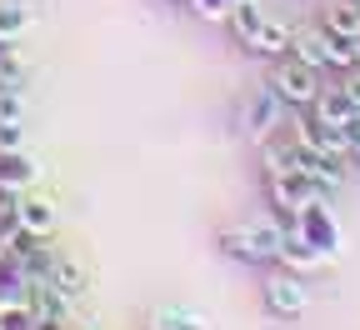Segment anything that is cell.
<instances>
[{"mask_svg":"<svg viewBox=\"0 0 360 330\" xmlns=\"http://www.w3.org/2000/svg\"><path fill=\"white\" fill-rule=\"evenodd\" d=\"M355 61H360V40H355Z\"/></svg>","mask_w":360,"mask_h":330,"instance_id":"cell-25","label":"cell"},{"mask_svg":"<svg viewBox=\"0 0 360 330\" xmlns=\"http://www.w3.org/2000/svg\"><path fill=\"white\" fill-rule=\"evenodd\" d=\"M35 180H40L35 156H25V151H6V156H0V185H11V191L20 196L25 185H35Z\"/></svg>","mask_w":360,"mask_h":330,"instance_id":"cell-12","label":"cell"},{"mask_svg":"<svg viewBox=\"0 0 360 330\" xmlns=\"http://www.w3.org/2000/svg\"><path fill=\"white\" fill-rule=\"evenodd\" d=\"M281 241H285V225H270V220H240L215 235V246L240 265H281Z\"/></svg>","mask_w":360,"mask_h":330,"instance_id":"cell-1","label":"cell"},{"mask_svg":"<svg viewBox=\"0 0 360 330\" xmlns=\"http://www.w3.org/2000/svg\"><path fill=\"white\" fill-rule=\"evenodd\" d=\"M260 296H265V310L276 315V320H300V315L310 310V286H305V275H295V270H285V265L265 275Z\"/></svg>","mask_w":360,"mask_h":330,"instance_id":"cell-4","label":"cell"},{"mask_svg":"<svg viewBox=\"0 0 360 330\" xmlns=\"http://www.w3.org/2000/svg\"><path fill=\"white\" fill-rule=\"evenodd\" d=\"M150 330H210V325L191 305H155L150 310Z\"/></svg>","mask_w":360,"mask_h":330,"instance_id":"cell-14","label":"cell"},{"mask_svg":"<svg viewBox=\"0 0 360 330\" xmlns=\"http://www.w3.org/2000/svg\"><path fill=\"white\" fill-rule=\"evenodd\" d=\"M290 56L310 70H326V30L315 25V30H295L290 35Z\"/></svg>","mask_w":360,"mask_h":330,"instance_id":"cell-15","label":"cell"},{"mask_svg":"<svg viewBox=\"0 0 360 330\" xmlns=\"http://www.w3.org/2000/svg\"><path fill=\"white\" fill-rule=\"evenodd\" d=\"M51 286H56L65 300H80V296L90 291V275H85V265H80V260L56 255V260H51Z\"/></svg>","mask_w":360,"mask_h":330,"instance_id":"cell-11","label":"cell"},{"mask_svg":"<svg viewBox=\"0 0 360 330\" xmlns=\"http://www.w3.org/2000/svg\"><path fill=\"white\" fill-rule=\"evenodd\" d=\"M56 220H60V215H56V205L45 201V196H20V201H15V225L30 230V235H51Z\"/></svg>","mask_w":360,"mask_h":330,"instance_id":"cell-9","label":"cell"},{"mask_svg":"<svg viewBox=\"0 0 360 330\" xmlns=\"http://www.w3.org/2000/svg\"><path fill=\"white\" fill-rule=\"evenodd\" d=\"M191 11L200 20H225V15H231V0H191Z\"/></svg>","mask_w":360,"mask_h":330,"instance_id":"cell-20","label":"cell"},{"mask_svg":"<svg viewBox=\"0 0 360 330\" xmlns=\"http://www.w3.org/2000/svg\"><path fill=\"white\" fill-rule=\"evenodd\" d=\"M326 30V25H321ZM360 61H355V40H340V35H330L326 30V75H345V70H355Z\"/></svg>","mask_w":360,"mask_h":330,"instance_id":"cell-18","label":"cell"},{"mask_svg":"<svg viewBox=\"0 0 360 330\" xmlns=\"http://www.w3.org/2000/svg\"><path fill=\"white\" fill-rule=\"evenodd\" d=\"M6 151H25V125H0V156Z\"/></svg>","mask_w":360,"mask_h":330,"instance_id":"cell-21","label":"cell"},{"mask_svg":"<svg viewBox=\"0 0 360 330\" xmlns=\"http://www.w3.org/2000/svg\"><path fill=\"white\" fill-rule=\"evenodd\" d=\"M345 130H350V165L360 170V115H355V120H350Z\"/></svg>","mask_w":360,"mask_h":330,"instance_id":"cell-23","label":"cell"},{"mask_svg":"<svg viewBox=\"0 0 360 330\" xmlns=\"http://www.w3.org/2000/svg\"><path fill=\"white\" fill-rule=\"evenodd\" d=\"M340 90H345V96H350V106H355V115H360V65L340 75Z\"/></svg>","mask_w":360,"mask_h":330,"instance_id":"cell-22","label":"cell"},{"mask_svg":"<svg viewBox=\"0 0 360 330\" xmlns=\"http://www.w3.org/2000/svg\"><path fill=\"white\" fill-rule=\"evenodd\" d=\"M355 6H360V0H355Z\"/></svg>","mask_w":360,"mask_h":330,"instance_id":"cell-27","label":"cell"},{"mask_svg":"<svg viewBox=\"0 0 360 330\" xmlns=\"http://www.w3.org/2000/svg\"><path fill=\"white\" fill-rule=\"evenodd\" d=\"M330 35L340 40H360V6L355 0H326V20H321Z\"/></svg>","mask_w":360,"mask_h":330,"instance_id":"cell-13","label":"cell"},{"mask_svg":"<svg viewBox=\"0 0 360 330\" xmlns=\"http://www.w3.org/2000/svg\"><path fill=\"white\" fill-rule=\"evenodd\" d=\"M25 120V96L20 85H0V125H20Z\"/></svg>","mask_w":360,"mask_h":330,"instance_id":"cell-19","label":"cell"},{"mask_svg":"<svg viewBox=\"0 0 360 330\" xmlns=\"http://www.w3.org/2000/svg\"><path fill=\"white\" fill-rule=\"evenodd\" d=\"M281 125H285V101H281L270 85L250 90L245 106H240V135H250V140H260V146H265Z\"/></svg>","mask_w":360,"mask_h":330,"instance_id":"cell-5","label":"cell"},{"mask_svg":"<svg viewBox=\"0 0 360 330\" xmlns=\"http://www.w3.org/2000/svg\"><path fill=\"white\" fill-rule=\"evenodd\" d=\"M265 85L285 101V110H310L315 96L326 90V70H310L295 56H281V61H270V80Z\"/></svg>","mask_w":360,"mask_h":330,"instance_id":"cell-2","label":"cell"},{"mask_svg":"<svg viewBox=\"0 0 360 330\" xmlns=\"http://www.w3.org/2000/svg\"><path fill=\"white\" fill-rule=\"evenodd\" d=\"M25 30H30V6L25 0H0V40L15 45Z\"/></svg>","mask_w":360,"mask_h":330,"instance_id":"cell-17","label":"cell"},{"mask_svg":"<svg viewBox=\"0 0 360 330\" xmlns=\"http://www.w3.org/2000/svg\"><path fill=\"white\" fill-rule=\"evenodd\" d=\"M265 196H270V205H276V210L290 220L305 201L326 196V191H321V185H315L305 170H270V175H265Z\"/></svg>","mask_w":360,"mask_h":330,"instance_id":"cell-6","label":"cell"},{"mask_svg":"<svg viewBox=\"0 0 360 330\" xmlns=\"http://www.w3.org/2000/svg\"><path fill=\"white\" fill-rule=\"evenodd\" d=\"M310 115H315V120H330V125H350V120H355V106H350V96L340 90V80H326V90L315 96Z\"/></svg>","mask_w":360,"mask_h":330,"instance_id":"cell-10","label":"cell"},{"mask_svg":"<svg viewBox=\"0 0 360 330\" xmlns=\"http://www.w3.org/2000/svg\"><path fill=\"white\" fill-rule=\"evenodd\" d=\"M231 6H236V0H231Z\"/></svg>","mask_w":360,"mask_h":330,"instance_id":"cell-26","label":"cell"},{"mask_svg":"<svg viewBox=\"0 0 360 330\" xmlns=\"http://www.w3.org/2000/svg\"><path fill=\"white\" fill-rule=\"evenodd\" d=\"M281 265L285 270H295V275H310V270H321L326 265V255L315 250L305 235L295 230V225H285V241H281Z\"/></svg>","mask_w":360,"mask_h":330,"instance_id":"cell-7","label":"cell"},{"mask_svg":"<svg viewBox=\"0 0 360 330\" xmlns=\"http://www.w3.org/2000/svg\"><path fill=\"white\" fill-rule=\"evenodd\" d=\"M285 225H295V230H300L305 241L326 255V260H335V255H340V220H335V210L326 205V196L305 201V205H300V210H295Z\"/></svg>","mask_w":360,"mask_h":330,"instance_id":"cell-3","label":"cell"},{"mask_svg":"<svg viewBox=\"0 0 360 330\" xmlns=\"http://www.w3.org/2000/svg\"><path fill=\"white\" fill-rule=\"evenodd\" d=\"M290 35H295V30H290L285 20H270V15H265L260 30L245 40V51H255V56H265V61H281V56H290Z\"/></svg>","mask_w":360,"mask_h":330,"instance_id":"cell-8","label":"cell"},{"mask_svg":"<svg viewBox=\"0 0 360 330\" xmlns=\"http://www.w3.org/2000/svg\"><path fill=\"white\" fill-rule=\"evenodd\" d=\"M6 51H11V45H6V40H0V61H6Z\"/></svg>","mask_w":360,"mask_h":330,"instance_id":"cell-24","label":"cell"},{"mask_svg":"<svg viewBox=\"0 0 360 330\" xmlns=\"http://www.w3.org/2000/svg\"><path fill=\"white\" fill-rule=\"evenodd\" d=\"M260 20H265V6H260V0H236L231 15H225V25H231V35H236L240 45L260 30Z\"/></svg>","mask_w":360,"mask_h":330,"instance_id":"cell-16","label":"cell"}]
</instances>
